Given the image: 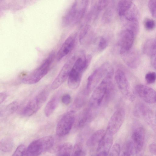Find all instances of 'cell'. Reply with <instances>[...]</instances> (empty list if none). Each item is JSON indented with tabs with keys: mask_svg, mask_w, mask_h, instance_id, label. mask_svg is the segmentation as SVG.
<instances>
[{
	"mask_svg": "<svg viewBox=\"0 0 156 156\" xmlns=\"http://www.w3.org/2000/svg\"><path fill=\"white\" fill-rule=\"evenodd\" d=\"M91 58L90 55L77 58L68 78V85L70 88L75 89L78 87L83 74L89 66Z\"/></svg>",
	"mask_w": 156,
	"mask_h": 156,
	"instance_id": "1",
	"label": "cell"
},
{
	"mask_svg": "<svg viewBox=\"0 0 156 156\" xmlns=\"http://www.w3.org/2000/svg\"><path fill=\"white\" fill-rule=\"evenodd\" d=\"M113 75L105 76L94 89L89 101L90 106L93 108L99 106L104 99L108 98L112 92Z\"/></svg>",
	"mask_w": 156,
	"mask_h": 156,
	"instance_id": "2",
	"label": "cell"
},
{
	"mask_svg": "<svg viewBox=\"0 0 156 156\" xmlns=\"http://www.w3.org/2000/svg\"><path fill=\"white\" fill-rule=\"evenodd\" d=\"M113 70L110 64L105 62L96 69L88 77L85 94H89L94 90L106 76L113 74Z\"/></svg>",
	"mask_w": 156,
	"mask_h": 156,
	"instance_id": "3",
	"label": "cell"
},
{
	"mask_svg": "<svg viewBox=\"0 0 156 156\" xmlns=\"http://www.w3.org/2000/svg\"><path fill=\"white\" fill-rule=\"evenodd\" d=\"M55 55L53 52L50 54L38 67L24 77L21 82L25 84L32 85L39 81L48 73Z\"/></svg>",
	"mask_w": 156,
	"mask_h": 156,
	"instance_id": "4",
	"label": "cell"
},
{
	"mask_svg": "<svg viewBox=\"0 0 156 156\" xmlns=\"http://www.w3.org/2000/svg\"><path fill=\"white\" fill-rule=\"evenodd\" d=\"M54 138L47 136L34 140L31 142L26 149L24 156H38L53 147Z\"/></svg>",
	"mask_w": 156,
	"mask_h": 156,
	"instance_id": "5",
	"label": "cell"
},
{
	"mask_svg": "<svg viewBox=\"0 0 156 156\" xmlns=\"http://www.w3.org/2000/svg\"><path fill=\"white\" fill-rule=\"evenodd\" d=\"M49 95V91L48 89L42 90L28 102L23 110V115L29 117L36 113L45 102Z\"/></svg>",
	"mask_w": 156,
	"mask_h": 156,
	"instance_id": "6",
	"label": "cell"
},
{
	"mask_svg": "<svg viewBox=\"0 0 156 156\" xmlns=\"http://www.w3.org/2000/svg\"><path fill=\"white\" fill-rule=\"evenodd\" d=\"M76 112L70 110L65 114L58 122L56 128L57 135L63 136L67 134L71 130L76 119Z\"/></svg>",
	"mask_w": 156,
	"mask_h": 156,
	"instance_id": "7",
	"label": "cell"
},
{
	"mask_svg": "<svg viewBox=\"0 0 156 156\" xmlns=\"http://www.w3.org/2000/svg\"><path fill=\"white\" fill-rule=\"evenodd\" d=\"M76 56L72 57L64 65L58 75L51 83V87L55 90L62 85L68 78L73 65L76 60Z\"/></svg>",
	"mask_w": 156,
	"mask_h": 156,
	"instance_id": "8",
	"label": "cell"
},
{
	"mask_svg": "<svg viewBox=\"0 0 156 156\" xmlns=\"http://www.w3.org/2000/svg\"><path fill=\"white\" fill-rule=\"evenodd\" d=\"M125 117V111L122 108L117 110L111 116L108 124L106 132L113 135L120 129Z\"/></svg>",
	"mask_w": 156,
	"mask_h": 156,
	"instance_id": "9",
	"label": "cell"
},
{
	"mask_svg": "<svg viewBox=\"0 0 156 156\" xmlns=\"http://www.w3.org/2000/svg\"><path fill=\"white\" fill-rule=\"evenodd\" d=\"M135 34L131 30L126 29L120 33L118 41L117 46L121 54L132 48Z\"/></svg>",
	"mask_w": 156,
	"mask_h": 156,
	"instance_id": "10",
	"label": "cell"
},
{
	"mask_svg": "<svg viewBox=\"0 0 156 156\" xmlns=\"http://www.w3.org/2000/svg\"><path fill=\"white\" fill-rule=\"evenodd\" d=\"M135 91L145 102L150 104L156 102V91L153 89L143 84H138L135 87Z\"/></svg>",
	"mask_w": 156,
	"mask_h": 156,
	"instance_id": "11",
	"label": "cell"
},
{
	"mask_svg": "<svg viewBox=\"0 0 156 156\" xmlns=\"http://www.w3.org/2000/svg\"><path fill=\"white\" fill-rule=\"evenodd\" d=\"M77 36V33H73L65 40L57 52L56 57L58 61L61 60L73 50L76 44Z\"/></svg>",
	"mask_w": 156,
	"mask_h": 156,
	"instance_id": "12",
	"label": "cell"
},
{
	"mask_svg": "<svg viewBox=\"0 0 156 156\" xmlns=\"http://www.w3.org/2000/svg\"><path fill=\"white\" fill-rule=\"evenodd\" d=\"M121 55L123 61L129 67L135 69L138 66L140 62L141 58L138 50L131 48Z\"/></svg>",
	"mask_w": 156,
	"mask_h": 156,
	"instance_id": "13",
	"label": "cell"
},
{
	"mask_svg": "<svg viewBox=\"0 0 156 156\" xmlns=\"http://www.w3.org/2000/svg\"><path fill=\"white\" fill-rule=\"evenodd\" d=\"M113 136L110 133L106 132L104 137L97 147L96 155L106 156L108 155L113 143Z\"/></svg>",
	"mask_w": 156,
	"mask_h": 156,
	"instance_id": "14",
	"label": "cell"
},
{
	"mask_svg": "<svg viewBox=\"0 0 156 156\" xmlns=\"http://www.w3.org/2000/svg\"><path fill=\"white\" fill-rule=\"evenodd\" d=\"M115 79L121 93L124 95H128L129 92V83L125 73L122 70L118 69L116 70Z\"/></svg>",
	"mask_w": 156,
	"mask_h": 156,
	"instance_id": "15",
	"label": "cell"
},
{
	"mask_svg": "<svg viewBox=\"0 0 156 156\" xmlns=\"http://www.w3.org/2000/svg\"><path fill=\"white\" fill-rule=\"evenodd\" d=\"M145 137V131L141 127L136 129L132 135V141L135 148V153L139 152L143 147Z\"/></svg>",
	"mask_w": 156,
	"mask_h": 156,
	"instance_id": "16",
	"label": "cell"
},
{
	"mask_svg": "<svg viewBox=\"0 0 156 156\" xmlns=\"http://www.w3.org/2000/svg\"><path fill=\"white\" fill-rule=\"evenodd\" d=\"M78 0H75L62 19V23L65 26L75 24L77 13Z\"/></svg>",
	"mask_w": 156,
	"mask_h": 156,
	"instance_id": "17",
	"label": "cell"
},
{
	"mask_svg": "<svg viewBox=\"0 0 156 156\" xmlns=\"http://www.w3.org/2000/svg\"><path fill=\"white\" fill-rule=\"evenodd\" d=\"M92 32L90 26L87 24L83 26L80 31L79 35L80 43L84 45L89 43L92 37Z\"/></svg>",
	"mask_w": 156,
	"mask_h": 156,
	"instance_id": "18",
	"label": "cell"
},
{
	"mask_svg": "<svg viewBox=\"0 0 156 156\" xmlns=\"http://www.w3.org/2000/svg\"><path fill=\"white\" fill-rule=\"evenodd\" d=\"M106 131L104 129H100L95 132L88 139L86 142L89 147H93L98 144L104 137Z\"/></svg>",
	"mask_w": 156,
	"mask_h": 156,
	"instance_id": "19",
	"label": "cell"
},
{
	"mask_svg": "<svg viewBox=\"0 0 156 156\" xmlns=\"http://www.w3.org/2000/svg\"><path fill=\"white\" fill-rule=\"evenodd\" d=\"M89 0H78L75 24L79 23L83 17L86 11Z\"/></svg>",
	"mask_w": 156,
	"mask_h": 156,
	"instance_id": "20",
	"label": "cell"
},
{
	"mask_svg": "<svg viewBox=\"0 0 156 156\" xmlns=\"http://www.w3.org/2000/svg\"><path fill=\"white\" fill-rule=\"evenodd\" d=\"M59 100V96L57 94L53 96L49 100L45 106L44 112L46 116H50L57 107Z\"/></svg>",
	"mask_w": 156,
	"mask_h": 156,
	"instance_id": "21",
	"label": "cell"
},
{
	"mask_svg": "<svg viewBox=\"0 0 156 156\" xmlns=\"http://www.w3.org/2000/svg\"><path fill=\"white\" fill-rule=\"evenodd\" d=\"M93 48L97 52L101 53L103 51L108 45V42L104 37L99 36L96 38L93 43Z\"/></svg>",
	"mask_w": 156,
	"mask_h": 156,
	"instance_id": "22",
	"label": "cell"
},
{
	"mask_svg": "<svg viewBox=\"0 0 156 156\" xmlns=\"http://www.w3.org/2000/svg\"><path fill=\"white\" fill-rule=\"evenodd\" d=\"M73 147L69 142H66L59 145L56 149L55 152L58 156H69L72 154Z\"/></svg>",
	"mask_w": 156,
	"mask_h": 156,
	"instance_id": "23",
	"label": "cell"
},
{
	"mask_svg": "<svg viewBox=\"0 0 156 156\" xmlns=\"http://www.w3.org/2000/svg\"><path fill=\"white\" fill-rule=\"evenodd\" d=\"M114 13V9L112 2L105 9L101 18L102 22L104 24H107L110 23L113 17Z\"/></svg>",
	"mask_w": 156,
	"mask_h": 156,
	"instance_id": "24",
	"label": "cell"
},
{
	"mask_svg": "<svg viewBox=\"0 0 156 156\" xmlns=\"http://www.w3.org/2000/svg\"><path fill=\"white\" fill-rule=\"evenodd\" d=\"M133 3L131 0H119L117 5V11L119 16L121 17Z\"/></svg>",
	"mask_w": 156,
	"mask_h": 156,
	"instance_id": "25",
	"label": "cell"
},
{
	"mask_svg": "<svg viewBox=\"0 0 156 156\" xmlns=\"http://www.w3.org/2000/svg\"><path fill=\"white\" fill-rule=\"evenodd\" d=\"M135 153V148L132 140L126 142L123 145L122 150V155L131 156Z\"/></svg>",
	"mask_w": 156,
	"mask_h": 156,
	"instance_id": "26",
	"label": "cell"
},
{
	"mask_svg": "<svg viewBox=\"0 0 156 156\" xmlns=\"http://www.w3.org/2000/svg\"><path fill=\"white\" fill-rule=\"evenodd\" d=\"M90 117V113L87 109H84L79 115L76 125L79 128L83 126Z\"/></svg>",
	"mask_w": 156,
	"mask_h": 156,
	"instance_id": "27",
	"label": "cell"
},
{
	"mask_svg": "<svg viewBox=\"0 0 156 156\" xmlns=\"http://www.w3.org/2000/svg\"><path fill=\"white\" fill-rule=\"evenodd\" d=\"M13 147L12 141L9 139L5 138L2 139L0 144V149L2 151L7 152L11 151Z\"/></svg>",
	"mask_w": 156,
	"mask_h": 156,
	"instance_id": "28",
	"label": "cell"
},
{
	"mask_svg": "<svg viewBox=\"0 0 156 156\" xmlns=\"http://www.w3.org/2000/svg\"><path fill=\"white\" fill-rule=\"evenodd\" d=\"M83 144L81 142L76 143L74 147L71 154L72 156H84L86 154Z\"/></svg>",
	"mask_w": 156,
	"mask_h": 156,
	"instance_id": "29",
	"label": "cell"
},
{
	"mask_svg": "<svg viewBox=\"0 0 156 156\" xmlns=\"http://www.w3.org/2000/svg\"><path fill=\"white\" fill-rule=\"evenodd\" d=\"M18 106V103L17 102H12L6 107L3 112L7 115L13 114L17 109Z\"/></svg>",
	"mask_w": 156,
	"mask_h": 156,
	"instance_id": "30",
	"label": "cell"
},
{
	"mask_svg": "<svg viewBox=\"0 0 156 156\" xmlns=\"http://www.w3.org/2000/svg\"><path fill=\"white\" fill-rule=\"evenodd\" d=\"M154 39L147 40L144 44L143 47V51L146 55L150 56L151 51Z\"/></svg>",
	"mask_w": 156,
	"mask_h": 156,
	"instance_id": "31",
	"label": "cell"
},
{
	"mask_svg": "<svg viewBox=\"0 0 156 156\" xmlns=\"http://www.w3.org/2000/svg\"><path fill=\"white\" fill-rule=\"evenodd\" d=\"M150 56L151 58V64L155 69L156 68V39H155L154 41Z\"/></svg>",
	"mask_w": 156,
	"mask_h": 156,
	"instance_id": "32",
	"label": "cell"
},
{
	"mask_svg": "<svg viewBox=\"0 0 156 156\" xmlns=\"http://www.w3.org/2000/svg\"><path fill=\"white\" fill-rule=\"evenodd\" d=\"M113 0H98L97 8L98 11H101L105 9Z\"/></svg>",
	"mask_w": 156,
	"mask_h": 156,
	"instance_id": "33",
	"label": "cell"
},
{
	"mask_svg": "<svg viewBox=\"0 0 156 156\" xmlns=\"http://www.w3.org/2000/svg\"><path fill=\"white\" fill-rule=\"evenodd\" d=\"M144 26L145 29L148 30H153L156 26L154 20L150 18H146L144 21Z\"/></svg>",
	"mask_w": 156,
	"mask_h": 156,
	"instance_id": "34",
	"label": "cell"
},
{
	"mask_svg": "<svg viewBox=\"0 0 156 156\" xmlns=\"http://www.w3.org/2000/svg\"><path fill=\"white\" fill-rule=\"evenodd\" d=\"M148 7L152 16L156 18V0H149Z\"/></svg>",
	"mask_w": 156,
	"mask_h": 156,
	"instance_id": "35",
	"label": "cell"
},
{
	"mask_svg": "<svg viewBox=\"0 0 156 156\" xmlns=\"http://www.w3.org/2000/svg\"><path fill=\"white\" fill-rule=\"evenodd\" d=\"M120 151L119 145L117 143L115 144L111 148L108 155L109 156H118L120 154Z\"/></svg>",
	"mask_w": 156,
	"mask_h": 156,
	"instance_id": "36",
	"label": "cell"
},
{
	"mask_svg": "<svg viewBox=\"0 0 156 156\" xmlns=\"http://www.w3.org/2000/svg\"><path fill=\"white\" fill-rule=\"evenodd\" d=\"M26 150L25 145L23 144H20L17 147L12 156H24Z\"/></svg>",
	"mask_w": 156,
	"mask_h": 156,
	"instance_id": "37",
	"label": "cell"
},
{
	"mask_svg": "<svg viewBox=\"0 0 156 156\" xmlns=\"http://www.w3.org/2000/svg\"><path fill=\"white\" fill-rule=\"evenodd\" d=\"M145 79L147 83L148 84L154 83L156 80V73L153 72L148 73L145 75Z\"/></svg>",
	"mask_w": 156,
	"mask_h": 156,
	"instance_id": "38",
	"label": "cell"
},
{
	"mask_svg": "<svg viewBox=\"0 0 156 156\" xmlns=\"http://www.w3.org/2000/svg\"><path fill=\"white\" fill-rule=\"evenodd\" d=\"M63 103L65 105H68L71 102V98L68 94H66L63 95L61 98Z\"/></svg>",
	"mask_w": 156,
	"mask_h": 156,
	"instance_id": "39",
	"label": "cell"
},
{
	"mask_svg": "<svg viewBox=\"0 0 156 156\" xmlns=\"http://www.w3.org/2000/svg\"><path fill=\"white\" fill-rule=\"evenodd\" d=\"M149 149L151 153L156 155V144H151L149 146Z\"/></svg>",
	"mask_w": 156,
	"mask_h": 156,
	"instance_id": "40",
	"label": "cell"
},
{
	"mask_svg": "<svg viewBox=\"0 0 156 156\" xmlns=\"http://www.w3.org/2000/svg\"><path fill=\"white\" fill-rule=\"evenodd\" d=\"M7 97L6 93L4 92L0 93V104H1L5 101Z\"/></svg>",
	"mask_w": 156,
	"mask_h": 156,
	"instance_id": "41",
	"label": "cell"
},
{
	"mask_svg": "<svg viewBox=\"0 0 156 156\" xmlns=\"http://www.w3.org/2000/svg\"></svg>",
	"mask_w": 156,
	"mask_h": 156,
	"instance_id": "42",
	"label": "cell"
},
{
	"mask_svg": "<svg viewBox=\"0 0 156 156\" xmlns=\"http://www.w3.org/2000/svg\"><path fill=\"white\" fill-rule=\"evenodd\" d=\"M155 69H156V68H155Z\"/></svg>",
	"mask_w": 156,
	"mask_h": 156,
	"instance_id": "43",
	"label": "cell"
}]
</instances>
